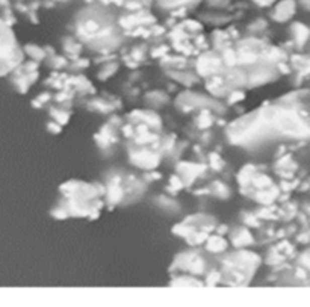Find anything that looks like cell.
Segmentation results:
<instances>
[{
	"label": "cell",
	"mask_w": 310,
	"mask_h": 307,
	"mask_svg": "<svg viewBox=\"0 0 310 307\" xmlns=\"http://www.w3.org/2000/svg\"><path fill=\"white\" fill-rule=\"evenodd\" d=\"M293 11V4L290 2V0H286V2H283L278 10H277V16L278 19H287Z\"/></svg>",
	"instance_id": "obj_2"
},
{
	"label": "cell",
	"mask_w": 310,
	"mask_h": 307,
	"mask_svg": "<svg viewBox=\"0 0 310 307\" xmlns=\"http://www.w3.org/2000/svg\"><path fill=\"white\" fill-rule=\"evenodd\" d=\"M11 44H13L11 32L0 23V73H5V70L8 68V64L4 61V56L8 52H11Z\"/></svg>",
	"instance_id": "obj_1"
}]
</instances>
